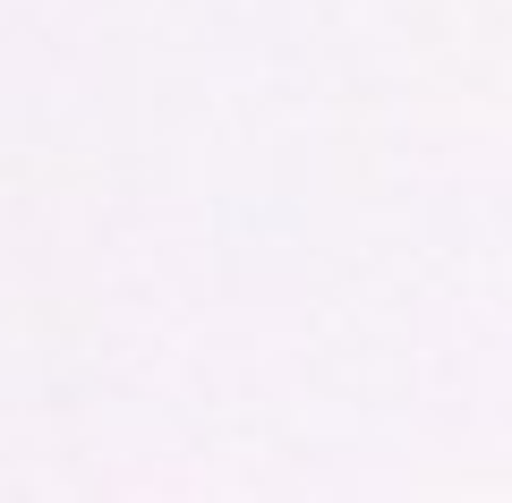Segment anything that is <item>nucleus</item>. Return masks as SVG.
<instances>
[]
</instances>
